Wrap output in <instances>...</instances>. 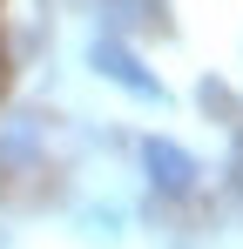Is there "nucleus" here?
<instances>
[{
	"label": "nucleus",
	"mask_w": 243,
	"mask_h": 249,
	"mask_svg": "<svg viewBox=\"0 0 243 249\" xmlns=\"http://www.w3.org/2000/svg\"><path fill=\"white\" fill-rule=\"evenodd\" d=\"M88 68H95L101 81H115L122 94H135V101H156V108L169 101L162 74H149V68H142V54L122 41V34H95V41H88Z\"/></svg>",
	"instance_id": "f257e3e1"
},
{
	"label": "nucleus",
	"mask_w": 243,
	"mask_h": 249,
	"mask_svg": "<svg viewBox=\"0 0 243 249\" xmlns=\"http://www.w3.org/2000/svg\"><path fill=\"white\" fill-rule=\"evenodd\" d=\"M142 168L162 196H196V182H202V162L169 135H142Z\"/></svg>",
	"instance_id": "f03ea898"
}]
</instances>
